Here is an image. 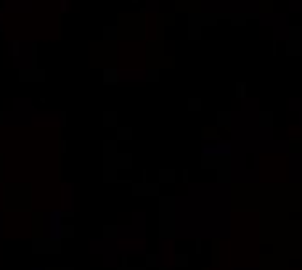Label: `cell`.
I'll return each mask as SVG.
<instances>
[{"instance_id":"6da1fadb","label":"cell","mask_w":302,"mask_h":270,"mask_svg":"<svg viewBox=\"0 0 302 270\" xmlns=\"http://www.w3.org/2000/svg\"><path fill=\"white\" fill-rule=\"evenodd\" d=\"M101 148H103V183H117L120 170H133V154L120 151V143L114 138H106Z\"/></svg>"},{"instance_id":"7a4b0ae2","label":"cell","mask_w":302,"mask_h":270,"mask_svg":"<svg viewBox=\"0 0 302 270\" xmlns=\"http://www.w3.org/2000/svg\"><path fill=\"white\" fill-rule=\"evenodd\" d=\"M114 29H117V37L125 43H141L146 40V29H148V21H146V8L135 11V14H127V11H120L114 16Z\"/></svg>"},{"instance_id":"3957f363","label":"cell","mask_w":302,"mask_h":270,"mask_svg":"<svg viewBox=\"0 0 302 270\" xmlns=\"http://www.w3.org/2000/svg\"><path fill=\"white\" fill-rule=\"evenodd\" d=\"M120 43H109V40H90V69H106V66H117L120 61V51H117Z\"/></svg>"},{"instance_id":"277c9868","label":"cell","mask_w":302,"mask_h":270,"mask_svg":"<svg viewBox=\"0 0 302 270\" xmlns=\"http://www.w3.org/2000/svg\"><path fill=\"white\" fill-rule=\"evenodd\" d=\"M32 183H3V207L6 209H29Z\"/></svg>"},{"instance_id":"5b68a950","label":"cell","mask_w":302,"mask_h":270,"mask_svg":"<svg viewBox=\"0 0 302 270\" xmlns=\"http://www.w3.org/2000/svg\"><path fill=\"white\" fill-rule=\"evenodd\" d=\"M202 170H215L220 183H231V154L228 151H204Z\"/></svg>"},{"instance_id":"8992f818","label":"cell","mask_w":302,"mask_h":270,"mask_svg":"<svg viewBox=\"0 0 302 270\" xmlns=\"http://www.w3.org/2000/svg\"><path fill=\"white\" fill-rule=\"evenodd\" d=\"M146 45H143V64H146V69H157L159 66V61H162V56H165L167 51H165V40H143Z\"/></svg>"},{"instance_id":"52a82bcc","label":"cell","mask_w":302,"mask_h":270,"mask_svg":"<svg viewBox=\"0 0 302 270\" xmlns=\"http://www.w3.org/2000/svg\"><path fill=\"white\" fill-rule=\"evenodd\" d=\"M16 77H19V82H24V85H32V82L40 85V82L48 80V72H45L43 66H21Z\"/></svg>"},{"instance_id":"ba28073f","label":"cell","mask_w":302,"mask_h":270,"mask_svg":"<svg viewBox=\"0 0 302 270\" xmlns=\"http://www.w3.org/2000/svg\"><path fill=\"white\" fill-rule=\"evenodd\" d=\"M188 16H194V21L202 29H207V27H217L220 21H225L228 14H207V11H199V14H188Z\"/></svg>"},{"instance_id":"9c48e42d","label":"cell","mask_w":302,"mask_h":270,"mask_svg":"<svg viewBox=\"0 0 302 270\" xmlns=\"http://www.w3.org/2000/svg\"><path fill=\"white\" fill-rule=\"evenodd\" d=\"M133 196H159V183H148V178L133 183Z\"/></svg>"},{"instance_id":"30bf717a","label":"cell","mask_w":302,"mask_h":270,"mask_svg":"<svg viewBox=\"0 0 302 270\" xmlns=\"http://www.w3.org/2000/svg\"><path fill=\"white\" fill-rule=\"evenodd\" d=\"M202 3H204V0H175V11H172V14H183V16L199 14Z\"/></svg>"},{"instance_id":"8fae6325","label":"cell","mask_w":302,"mask_h":270,"mask_svg":"<svg viewBox=\"0 0 302 270\" xmlns=\"http://www.w3.org/2000/svg\"><path fill=\"white\" fill-rule=\"evenodd\" d=\"M252 19H260V14H228L225 21L231 27H247Z\"/></svg>"},{"instance_id":"7c38bea8","label":"cell","mask_w":302,"mask_h":270,"mask_svg":"<svg viewBox=\"0 0 302 270\" xmlns=\"http://www.w3.org/2000/svg\"><path fill=\"white\" fill-rule=\"evenodd\" d=\"M215 120H217V130L220 133H231V130H234V127H231V122H234V114H231L228 109H223V111H217V117H215Z\"/></svg>"},{"instance_id":"4fadbf2b","label":"cell","mask_w":302,"mask_h":270,"mask_svg":"<svg viewBox=\"0 0 302 270\" xmlns=\"http://www.w3.org/2000/svg\"><path fill=\"white\" fill-rule=\"evenodd\" d=\"M154 24H159V27H175L178 24V14H172V11H159V14L154 16Z\"/></svg>"},{"instance_id":"5bb4252c","label":"cell","mask_w":302,"mask_h":270,"mask_svg":"<svg viewBox=\"0 0 302 270\" xmlns=\"http://www.w3.org/2000/svg\"><path fill=\"white\" fill-rule=\"evenodd\" d=\"M185 19H188V21H185V24H188V27H185V37H188L191 43H199L202 40V27L199 24H196V21H194V16H185Z\"/></svg>"},{"instance_id":"9a60e30c","label":"cell","mask_w":302,"mask_h":270,"mask_svg":"<svg viewBox=\"0 0 302 270\" xmlns=\"http://www.w3.org/2000/svg\"><path fill=\"white\" fill-rule=\"evenodd\" d=\"M101 80H103V85H120V69L117 66H106V69H101Z\"/></svg>"},{"instance_id":"2e32d148","label":"cell","mask_w":302,"mask_h":270,"mask_svg":"<svg viewBox=\"0 0 302 270\" xmlns=\"http://www.w3.org/2000/svg\"><path fill=\"white\" fill-rule=\"evenodd\" d=\"M101 122H103V127L114 130V127H120V114L114 111V109H106V111L101 114Z\"/></svg>"},{"instance_id":"e0dca14e","label":"cell","mask_w":302,"mask_h":270,"mask_svg":"<svg viewBox=\"0 0 302 270\" xmlns=\"http://www.w3.org/2000/svg\"><path fill=\"white\" fill-rule=\"evenodd\" d=\"M114 140H117V143L133 140V127H114Z\"/></svg>"},{"instance_id":"ac0fdd59","label":"cell","mask_w":302,"mask_h":270,"mask_svg":"<svg viewBox=\"0 0 302 270\" xmlns=\"http://www.w3.org/2000/svg\"><path fill=\"white\" fill-rule=\"evenodd\" d=\"M286 56H302V40L289 37L286 40Z\"/></svg>"},{"instance_id":"d6986e66","label":"cell","mask_w":302,"mask_h":270,"mask_svg":"<svg viewBox=\"0 0 302 270\" xmlns=\"http://www.w3.org/2000/svg\"><path fill=\"white\" fill-rule=\"evenodd\" d=\"M257 122H260V127H273V122H276V114L271 111V109H265V111H260V117H257Z\"/></svg>"},{"instance_id":"ffe728a7","label":"cell","mask_w":302,"mask_h":270,"mask_svg":"<svg viewBox=\"0 0 302 270\" xmlns=\"http://www.w3.org/2000/svg\"><path fill=\"white\" fill-rule=\"evenodd\" d=\"M185 109H188L191 114H199V111L204 109V101H202L199 96H191L188 101H185Z\"/></svg>"},{"instance_id":"44dd1931","label":"cell","mask_w":302,"mask_h":270,"mask_svg":"<svg viewBox=\"0 0 302 270\" xmlns=\"http://www.w3.org/2000/svg\"><path fill=\"white\" fill-rule=\"evenodd\" d=\"M289 154H292V157H297V154H302V138L299 135H292V138H289Z\"/></svg>"},{"instance_id":"7402d4cb","label":"cell","mask_w":302,"mask_h":270,"mask_svg":"<svg viewBox=\"0 0 302 270\" xmlns=\"http://www.w3.org/2000/svg\"><path fill=\"white\" fill-rule=\"evenodd\" d=\"M178 66V61H175V56H170V53H165V56H162V61H159V72H165V69H175Z\"/></svg>"},{"instance_id":"603a6c76","label":"cell","mask_w":302,"mask_h":270,"mask_svg":"<svg viewBox=\"0 0 302 270\" xmlns=\"http://www.w3.org/2000/svg\"><path fill=\"white\" fill-rule=\"evenodd\" d=\"M29 66H40V45L29 43Z\"/></svg>"},{"instance_id":"cb8c5ba5","label":"cell","mask_w":302,"mask_h":270,"mask_svg":"<svg viewBox=\"0 0 302 270\" xmlns=\"http://www.w3.org/2000/svg\"><path fill=\"white\" fill-rule=\"evenodd\" d=\"M175 170H159V178H157V183L162 185V183H175Z\"/></svg>"},{"instance_id":"d4e9b609","label":"cell","mask_w":302,"mask_h":270,"mask_svg":"<svg viewBox=\"0 0 302 270\" xmlns=\"http://www.w3.org/2000/svg\"><path fill=\"white\" fill-rule=\"evenodd\" d=\"M101 34H103V40H109V43H120V37H117V29H114V24H106L101 29Z\"/></svg>"},{"instance_id":"484cf974","label":"cell","mask_w":302,"mask_h":270,"mask_svg":"<svg viewBox=\"0 0 302 270\" xmlns=\"http://www.w3.org/2000/svg\"><path fill=\"white\" fill-rule=\"evenodd\" d=\"M234 96L241 101V98H247V82H244V80H239L236 82V85H234Z\"/></svg>"},{"instance_id":"4316f807","label":"cell","mask_w":302,"mask_h":270,"mask_svg":"<svg viewBox=\"0 0 302 270\" xmlns=\"http://www.w3.org/2000/svg\"><path fill=\"white\" fill-rule=\"evenodd\" d=\"M260 16H268L273 14V0H260V11H257Z\"/></svg>"},{"instance_id":"83f0119b","label":"cell","mask_w":302,"mask_h":270,"mask_svg":"<svg viewBox=\"0 0 302 270\" xmlns=\"http://www.w3.org/2000/svg\"><path fill=\"white\" fill-rule=\"evenodd\" d=\"M159 69H146V82H148V85H157V82H159Z\"/></svg>"},{"instance_id":"f1b7e54d","label":"cell","mask_w":302,"mask_h":270,"mask_svg":"<svg viewBox=\"0 0 302 270\" xmlns=\"http://www.w3.org/2000/svg\"><path fill=\"white\" fill-rule=\"evenodd\" d=\"M199 135L210 140V138H217V135H220V130H217V127H202V130H199Z\"/></svg>"},{"instance_id":"f546056e","label":"cell","mask_w":302,"mask_h":270,"mask_svg":"<svg viewBox=\"0 0 302 270\" xmlns=\"http://www.w3.org/2000/svg\"><path fill=\"white\" fill-rule=\"evenodd\" d=\"M154 37H157V40H165V27L154 24Z\"/></svg>"},{"instance_id":"4dcf8cb0","label":"cell","mask_w":302,"mask_h":270,"mask_svg":"<svg viewBox=\"0 0 302 270\" xmlns=\"http://www.w3.org/2000/svg\"><path fill=\"white\" fill-rule=\"evenodd\" d=\"M11 53H14V56L21 53V40H14V43H11Z\"/></svg>"},{"instance_id":"1f68e13d","label":"cell","mask_w":302,"mask_h":270,"mask_svg":"<svg viewBox=\"0 0 302 270\" xmlns=\"http://www.w3.org/2000/svg\"><path fill=\"white\" fill-rule=\"evenodd\" d=\"M3 164H6V157L0 154V183H3Z\"/></svg>"},{"instance_id":"d6a6232c","label":"cell","mask_w":302,"mask_h":270,"mask_svg":"<svg viewBox=\"0 0 302 270\" xmlns=\"http://www.w3.org/2000/svg\"><path fill=\"white\" fill-rule=\"evenodd\" d=\"M3 120H6V114H3V111H0V125H3Z\"/></svg>"}]
</instances>
